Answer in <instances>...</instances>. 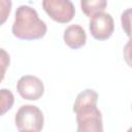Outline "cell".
I'll return each mask as SVG.
<instances>
[{
    "label": "cell",
    "instance_id": "12",
    "mask_svg": "<svg viewBox=\"0 0 132 132\" xmlns=\"http://www.w3.org/2000/svg\"><path fill=\"white\" fill-rule=\"evenodd\" d=\"M130 19H131V9L127 8L126 10L123 11L121 15V23H122V28L125 31V33L130 36L131 35V25H130Z\"/></svg>",
    "mask_w": 132,
    "mask_h": 132
},
{
    "label": "cell",
    "instance_id": "10",
    "mask_svg": "<svg viewBox=\"0 0 132 132\" xmlns=\"http://www.w3.org/2000/svg\"><path fill=\"white\" fill-rule=\"evenodd\" d=\"M9 64H10L9 54L4 48L0 47V82L3 80Z\"/></svg>",
    "mask_w": 132,
    "mask_h": 132
},
{
    "label": "cell",
    "instance_id": "7",
    "mask_svg": "<svg viewBox=\"0 0 132 132\" xmlns=\"http://www.w3.org/2000/svg\"><path fill=\"white\" fill-rule=\"evenodd\" d=\"M64 42L67 46L70 48H79L84 46L87 42V34L85 29L77 24L69 25L65 30L63 34Z\"/></svg>",
    "mask_w": 132,
    "mask_h": 132
},
{
    "label": "cell",
    "instance_id": "3",
    "mask_svg": "<svg viewBox=\"0 0 132 132\" xmlns=\"http://www.w3.org/2000/svg\"><path fill=\"white\" fill-rule=\"evenodd\" d=\"M14 124L20 132H39L43 128L44 117L41 109L36 105L25 104L18 109Z\"/></svg>",
    "mask_w": 132,
    "mask_h": 132
},
{
    "label": "cell",
    "instance_id": "4",
    "mask_svg": "<svg viewBox=\"0 0 132 132\" xmlns=\"http://www.w3.org/2000/svg\"><path fill=\"white\" fill-rule=\"evenodd\" d=\"M42 8L52 20L60 24L69 23L75 14L71 0H42Z\"/></svg>",
    "mask_w": 132,
    "mask_h": 132
},
{
    "label": "cell",
    "instance_id": "6",
    "mask_svg": "<svg viewBox=\"0 0 132 132\" xmlns=\"http://www.w3.org/2000/svg\"><path fill=\"white\" fill-rule=\"evenodd\" d=\"M20 96L26 100H38L44 93L42 80L35 75H24L16 82Z\"/></svg>",
    "mask_w": 132,
    "mask_h": 132
},
{
    "label": "cell",
    "instance_id": "11",
    "mask_svg": "<svg viewBox=\"0 0 132 132\" xmlns=\"http://www.w3.org/2000/svg\"><path fill=\"white\" fill-rule=\"evenodd\" d=\"M11 0H0V26L3 25L11 11Z\"/></svg>",
    "mask_w": 132,
    "mask_h": 132
},
{
    "label": "cell",
    "instance_id": "5",
    "mask_svg": "<svg viewBox=\"0 0 132 132\" xmlns=\"http://www.w3.org/2000/svg\"><path fill=\"white\" fill-rule=\"evenodd\" d=\"M89 29L91 35L97 40L108 39L114 30V21L110 13L99 12L90 18Z\"/></svg>",
    "mask_w": 132,
    "mask_h": 132
},
{
    "label": "cell",
    "instance_id": "9",
    "mask_svg": "<svg viewBox=\"0 0 132 132\" xmlns=\"http://www.w3.org/2000/svg\"><path fill=\"white\" fill-rule=\"evenodd\" d=\"M14 103V96L8 89H0V117L11 109Z\"/></svg>",
    "mask_w": 132,
    "mask_h": 132
},
{
    "label": "cell",
    "instance_id": "8",
    "mask_svg": "<svg viewBox=\"0 0 132 132\" xmlns=\"http://www.w3.org/2000/svg\"><path fill=\"white\" fill-rule=\"evenodd\" d=\"M106 7L107 0H80V8L82 12L89 18L104 11Z\"/></svg>",
    "mask_w": 132,
    "mask_h": 132
},
{
    "label": "cell",
    "instance_id": "1",
    "mask_svg": "<svg viewBox=\"0 0 132 132\" xmlns=\"http://www.w3.org/2000/svg\"><path fill=\"white\" fill-rule=\"evenodd\" d=\"M98 93L92 89L80 92L74 101L73 111L76 114L77 132H102V113L97 107Z\"/></svg>",
    "mask_w": 132,
    "mask_h": 132
},
{
    "label": "cell",
    "instance_id": "2",
    "mask_svg": "<svg viewBox=\"0 0 132 132\" xmlns=\"http://www.w3.org/2000/svg\"><path fill=\"white\" fill-rule=\"evenodd\" d=\"M11 31L13 36L19 39L35 40L45 35L47 27L33 7L21 5L15 10Z\"/></svg>",
    "mask_w": 132,
    "mask_h": 132
}]
</instances>
